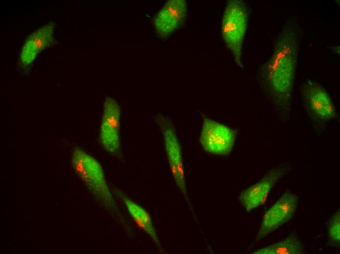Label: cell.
Returning <instances> with one entry per match:
<instances>
[{"label": "cell", "mask_w": 340, "mask_h": 254, "mask_svg": "<svg viewBox=\"0 0 340 254\" xmlns=\"http://www.w3.org/2000/svg\"><path fill=\"white\" fill-rule=\"evenodd\" d=\"M299 43L296 24L288 21L274 41L270 58L256 72L257 82L280 114L291 111Z\"/></svg>", "instance_id": "obj_1"}, {"label": "cell", "mask_w": 340, "mask_h": 254, "mask_svg": "<svg viewBox=\"0 0 340 254\" xmlns=\"http://www.w3.org/2000/svg\"><path fill=\"white\" fill-rule=\"evenodd\" d=\"M300 96L305 111L318 135L326 125L337 117L334 103L324 86L307 79L300 87Z\"/></svg>", "instance_id": "obj_2"}, {"label": "cell", "mask_w": 340, "mask_h": 254, "mask_svg": "<svg viewBox=\"0 0 340 254\" xmlns=\"http://www.w3.org/2000/svg\"><path fill=\"white\" fill-rule=\"evenodd\" d=\"M249 15L248 4L243 0H229L223 14L221 32L225 44L234 62L241 67L242 49Z\"/></svg>", "instance_id": "obj_3"}, {"label": "cell", "mask_w": 340, "mask_h": 254, "mask_svg": "<svg viewBox=\"0 0 340 254\" xmlns=\"http://www.w3.org/2000/svg\"><path fill=\"white\" fill-rule=\"evenodd\" d=\"M72 164L77 175L99 201L107 208L114 205L103 169L94 157L83 149L76 148L72 153Z\"/></svg>", "instance_id": "obj_4"}, {"label": "cell", "mask_w": 340, "mask_h": 254, "mask_svg": "<svg viewBox=\"0 0 340 254\" xmlns=\"http://www.w3.org/2000/svg\"><path fill=\"white\" fill-rule=\"evenodd\" d=\"M157 121L163 133L165 150L172 175L191 210H192L188 196L181 147L173 126L171 120L164 116H159Z\"/></svg>", "instance_id": "obj_5"}, {"label": "cell", "mask_w": 340, "mask_h": 254, "mask_svg": "<svg viewBox=\"0 0 340 254\" xmlns=\"http://www.w3.org/2000/svg\"><path fill=\"white\" fill-rule=\"evenodd\" d=\"M235 131L208 117L204 119L200 142L203 148L214 155H227L232 151L235 140Z\"/></svg>", "instance_id": "obj_6"}, {"label": "cell", "mask_w": 340, "mask_h": 254, "mask_svg": "<svg viewBox=\"0 0 340 254\" xmlns=\"http://www.w3.org/2000/svg\"><path fill=\"white\" fill-rule=\"evenodd\" d=\"M120 108L116 100L106 97L100 125V141L106 151L119 158L122 155L120 137Z\"/></svg>", "instance_id": "obj_7"}, {"label": "cell", "mask_w": 340, "mask_h": 254, "mask_svg": "<svg viewBox=\"0 0 340 254\" xmlns=\"http://www.w3.org/2000/svg\"><path fill=\"white\" fill-rule=\"evenodd\" d=\"M298 197L287 192L265 212L256 236L260 240L289 221L294 215L298 205Z\"/></svg>", "instance_id": "obj_8"}, {"label": "cell", "mask_w": 340, "mask_h": 254, "mask_svg": "<svg viewBox=\"0 0 340 254\" xmlns=\"http://www.w3.org/2000/svg\"><path fill=\"white\" fill-rule=\"evenodd\" d=\"M289 164L280 165L269 170L259 181L241 192L239 200L247 212L263 203L268 194L291 169Z\"/></svg>", "instance_id": "obj_9"}, {"label": "cell", "mask_w": 340, "mask_h": 254, "mask_svg": "<svg viewBox=\"0 0 340 254\" xmlns=\"http://www.w3.org/2000/svg\"><path fill=\"white\" fill-rule=\"evenodd\" d=\"M187 2L184 0H170L155 15L154 24L158 35L166 38L176 30L185 21Z\"/></svg>", "instance_id": "obj_10"}, {"label": "cell", "mask_w": 340, "mask_h": 254, "mask_svg": "<svg viewBox=\"0 0 340 254\" xmlns=\"http://www.w3.org/2000/svg\"><path fill=\"white\" fill-rule=\"evenodd\" d=\"M55 24L51 21L32 33L25 40L20 54L22 63H32L44 49L53 45Z\"/></svg>", "instance_id": "obj_11"}, {"label": "cell", "mask_w": 340, "mask_h": 254, "mask_svg": "<svg viewBox=\"0 0 340 254\" xmlns=\"http://www.w3.org/2000/svg\"><path fill=\"white\" fill-rule=\"evenodd\" d=\"M118 195L137 225L150 236L158 247H160V243L149 213L141 206L125 196L120 191H119Z\"/></svg>", "instance_id": "obj_12"}, {"label": "cell", "mask_w": 340, "mask_h": 254, "mask_svg": "<svg viewBox=\"0 0 340 254\" xmlns=\"http://www.w3.org/2000/svg\"><path fill=\"white\" fill-rule=\"evenodd\" d=\"M305 252L304 244L295 233L283 240L264 247L253 254H302Z\"/></svg>", "instance_id": "obj_13"}, {"label": "cell", "mask_w": 340, "mask_h": 254, "mask_svg": "<svg viewBox=\"0 0 340 254\" xmlns=\"http://www.w3.org/2000/svg\"><path fill=\"white\" fill-rule=\"evenodd\" d=\"M328 236L330 242L339 247L340 242V212L338 210L330 219L328 224Z\"/></svg>", "instance_id": "obj_14"}]
</instances>
